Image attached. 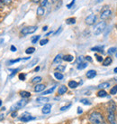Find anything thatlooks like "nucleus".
Here are the masks:
<instances>
[{
	"label": "nucleus",
	"mask_w": 117,
	"mask_h": 124,
	"mask_svg": "<svg viewBox=\"0 0 117 124\" xmlns=\"http://www.w3.org/2000/svg\"><path fill=\"white\" fill-rule=\"evenodd\" d=\"M20 95L23 97V98L25 99V98H29V97L31 96V93H29V92H24V91H23V92L20 93Z\"/></svg>",
	"instance_id": "nucleus-18"
},
{
	"label": "nucleus",
	"mask_w": 117,
	"mask_h": 124,
	"mask_svg": "<svg viewBox=\"0 0 117 124\" xmlns=\"http://www.w3.org/2000/svg\"><path fill=\"white\" fill-rule=\"evenodd\" d=\"M116 110V104L114 101H109V104H108V109H107V111L108 112H114Z\"/></svg>",
	"instance_id": "nucleus-7"
},
{
	"label": "nucleus",
	"mask_w": 117,
	"mask_h": 124,
	"mask_svg": "<svg viewBox=\"0 0 117 124\" xmlns=\"http://www.w3.org/2000/svg\"><path fill=\"white\" fill-rule=\"evenodd\" d=\"M55 88H56V86H53V87H52L51 89H49V90H47V91H45V92H43V93H42V95H46V94H50V93H52L53 92H54Z\"/></svg>",
	"instance_id": "nucleus-22"
},
{
	"label": "nucleus",
	"mask_w": 117,
	"mask_h": 124,
	"mask_svg": "<svg viewBox=\"0 0 117 124\" xmlns=\"http://www.w3.org/2000/svg\"><path fill=\"white\" fill-rule=\"evenodd\" d=\"M19 79H20L21 81H24V80H25V74L20 73V74H19Z\"/></svg>",
	"instance_id": "nucleus-40"
},
{
	"label": "nucleus",
	"mask_w": 117,
	"mask_h": 124,
	"mask_svg": "<svg viewBox=\"0 0 117 124\" xmlns=\"http://www.w3.org/2000/svg\"><path fill=\"white\" fill-rule=\"evenodd\" d=\"M106 27V23L105 22H100L95 26L94 28V35H98L100 34H102L104 32V30Z\"/></svg>",
	"instance_id": "nucleus-2"
},
{
	"label": "nucleus",
	"mask_w": 117,
	"mask_h": 124,
	"mask_svg": "<svg viewBox=\"0 0 117 124\" xmlns=\"http://www.w3.org/2000/svg\"><path fill=\"white\" fill-rule=\"evenodd\" d=\"M18 71H19V69H14V70H13V71H12V74H11V76H14V74H15V73H16V72H18Z\"/></svg>",
	"instance_id": "nucleus-46"
},
{
	"label": "nucleus",
	"mask_w": 117,
	"mask_h": 124,
	"mask_svg": "<svg viewBox=\"0 0 117 124\" xmlns=\"http://www.w3.org/2000/svg\"><path fill=\"white\" fill-rule=\"evenodd\" d=\"M54 76L57 80H62L63 79V74L61 72H54Z\"/></svg>",
	"instance_id": "nucleus-26"
},
{
	"label": "nucleus",
	"mask_w": 117,
	"mask_h": 124,
	"mask_svg": "<svg viewBox=\"0 0 117 124\" xmlns=\"http://www.w3.org/2000/svg\"><path fill=\"white\" fill-rule=\"evenodd\" d=\"M2 2H3V4H5V5H8V4L11 3V0H1Z\"/></svg>",
	"instance_id": "nucleus-44"
},
{
	"label": "nucleus",
	"mask_w": 117,
	"mask_h": 124,
	"mask_svg": "<svg viewBox=\"0 0 117 124\" xmlns=\"http://www.w3.org/2000/svg\"><path fill=\"white\" fill-rule=\"evenodd\" d=\"M39 39H40V35H35V36H33V37L32 38V44H36Z\"/></svg>",
	"instance_id": "nucleus-32"
},
{
	"label": "nucleus",
	"mask_w": 117,
	"mask_h": 124,
	"mask_svg": "<svg viewBox=\"0 0 117 124\" xmlns=\"http://www.w3.org/2000/svg\"><path fill=\"white\" fill-rule=\"evenodd\" d=\"M116 57H117V53H116Z\"/></svg>",
	"instance_id": "nucleus-61"
},
{
	"label": "nucleus",
	"mask_w": 117,
	"mask_h": 124,
	"mask_svg": "<svg viewBox=\"0 0 117 124\" xmlns=\"http://www.w3.org/2000/svg\"><path fill=\"white\" fill-rule=\"evenodd\" d=\"M39 70H40V67L38 66V67H36V68H35V72H38Z\"/></svg>",
	"instance_id": "nucleus-52"
},
{
	"label": "nucleus",
	"mask_w": 117,
	"mask_h": 124,
	"mask_svg": "<svg viewBox=\"0 0 117 124\" xmlns=\"http://www.w3.org/2000/svg\"><path fill=\"white\" fill-rule=\"evenodd\" d=\"M22 60H23V58H18V59H16V60H12V61H9L8 63H10V64H12V63H15V62H20V61H22Z\"/></svg>",
	"instance_id": "nucleus-35"
},
{
	"label": "nucleus",
	"mask_w": 117,
	"mask_h": 124,
	"mask_svg": "<svg viewBox=\"0 0 117 124\" xmlns=\"http://www.w3.org/2000/svg\"><path fill=\"white\" fill-rule=\"evenodd\" d=\"M67 91H68V88H67L65 85H62V86H60L58 88V93L59 95H61V94H64L65 93H67Z\"/></svg>",
	"instance_id": "nucleus-13"
},
{
	"label": "nucleus",
	"mask_w": 117,
	"mask_h": 124,
	"mask_svg": "<svg viewBox=\"0 0 117 124\" xmlns=\"http://www.w3.org/2000/svg\"><path fill=\"white\" fill-rule=\"evenodd\" d=\"M52 1H54V2H56V1H58V0H52Z\"/></svg>",
	"instance_id": "nucleus-60"
},
{
	"label": "nucleus",
	"mask_w": 117,
	"mask_h": 124,
	"mask_svg": "<svg viewBox=\"0 0 117 124\" xmlns=\"http://www.w3.org/2000/svg\"><path fill=\"white\" fill-rule=\"evenodd\" d=\"M35 51V48L34 47H29V48L26 49V51H25V53L26 54H32V53Z\"/></svg>",
	"instance_id": "nucleus-30"
},
{
	"label": "nucleus",
	"mask_w": 117,
	"mask_h": 124,
	"mask_svg": "<svg viewBox=\"0 0 117 124\" xmlns=\"http://www.w3.org/2000/svg\"><path fill=\"white\" fill-rule=\"evenodd\" d=\"M70 106H71V104H69V105H67V106L61 107V108H60V110H61V111H64V110H68L69 108H70Z\"/></svg>",
	"instance_id": "nucleus-38"
},
{
	"label": "nucleus",
	"mask_w": 117,
	"mask_h": 124,
	"mask_svg": "<svg viewBox=\"0 0 117 124\" xmlns=\"http://www.w3.org/2000/svg\"><path fill=\"white\" fill-rule=\"evenodd\" d=\"M114 80H115V81H117V77H115V78H114Z\"/></svg>",
	"instance_id": "nucleus-58"
},
{
	"label": "nucleus",
	"mask_w": 117,
	"mask_h": 124,
	"mask_svg": "<svg viewBox=\"0 0 117 124\" xmlns=\"http://www.w3.org/2000/svg\"><path fill=\"white\" fill-rule=\"evenodd\" d=\"M116 50H117V49L115 48V47H111V48L108 49L107 53H108L109 54H114V53H116Z\"/></svg>",
	"instance_id": "nucleus-29"
},
{
	"label": "nucleus",
	"mask_w": 117,
	"mask_h": 124,
	"mask_svg": "<svg viewBox=\"0 0 117 124\" xmlns=\"http://www.w3.org/2000/svg\"><path fill=\"white\" fill-rule=\"evenodd\" d=\"M1 104H2V101H0V105H1Z\"/></svg>",
	"instance_id": "nucleus-59"
},
{
	"label": "nucleus",
	"mask_w": 117,
	"mask_h": 124,
	"mask_svg": "<svg viewBox=\"0 0 117 124\" xmlns=\"http://www.w3.org/2000/svg\"><path fill=\"white\" fill-rule=\"evenodd\" d=\"M107 121H109L111 124H114V123H115V115H114V112H108Z\"/></svg>",
	"instance_id": "nucleus-9"
},
{
	"label": "nucleus",
	"mask_w": 117,
	"mask_h": 124,
	"mask_svg": "<svg viewBox=\"0 0 117 124\" xmlns=\"http://www.w3.org/2000/svg\"><path fill=\"white\" fill-rule=\"evenodd\" d=\"M47 3H48V0H42L41 1V7H44L46 5H47Z\"/></svg>",
	"instance_id": "nucleus-41"
},
{
	"label": "nucleus",
	"mask_w": 117,
	"mask_h": 124,
	"mask_svg": "<svg viewBox=\"0 0 117 124\" xmlns=\"http://www.w3.org/2000/svg\"><path fill=\"white\" fill-rule=\"evenodd\" d=\"M63 60L64 61H66V62H72L73 59H74V57H73L72 55L70 54H68V55H65V56H63Z\"/></svg>",
	"instance_id": "nucleus-17"
},
{
	"label": "nucleus",
	"mask_w": 117,
	"mask_h": 124,
	"mask_svg": "<svg viewBox=\"0 0 117 124\" xmlns=\"http://www.w3.org/2000/svg\"><path fill=\"white\" fill-rule=\"evenodd\" d=\"M75 1H76V0H72V2H71V3H70V4H69V5L67 6V7H68V8H71V7H72L73 5L75 4Z\"/></svg>",
	"instance_id": "nucleus-43"
},
{
	"label": "nucleus",
	"mask_w": 117,
	"mask_h": 124,
	"mask_svg": "<svg viewBox=\"0 0 117 124\" xmlns=\"http://www.w3.org/2000/svg\"><path fill=\"white\" fill-rule=\"evenodd\" d=\"M86 66H87V63L83 62H81V63H78V69L83 70V69H85V68H86Z\"/></svg>",
	"instance_id": "nucleus-21"
},
{
	"label": "nucleus",
	"mask_w": 117,
	"mask_h": 124,
	"mask_svg": "<svg viewBox=\"0 0 117 124\" xmlns=\"http://www.w3.org/2000/svg\"><path fill=\"white\" fill-rule=\"evenodd\" d=\"M35 118L34 117H32L31 114L28 113V112H24L23 115H22V117L20 118V120L22 121H24V122H28V121H32V120H34Z\"/></svg>",
	"instance_id": "nucleus-6"
},
{
	"label": "nucleus",
	"mask_w": 117,
	"mask_h": 124,
	"mask_svg": "<svg viewBox=\"0 0 117 124\" xmlns=\"http://www.w3.org/2000/svg\"><path fill=\"white\" fill-rule=\"evenodd\" d=\"M36 101H38L40 103H47L49 101V98H46V97H39V98H37Z\"/></svg>",
	"instance_id": "nucleus-15"
},
{
	"label": "nucleus",
	"mask_w": 117,
	"mask_h": 124,
	"mask_svg": "<svg viewBox=\"0 0 117 124\" xmlns=\"http://www.w3.org/2000/svg\"><path fill=\"white\" fill-rule=\"evenodd\" d=\"M83 61H84V57L80 56V57H78V60H77V62H78V63H81V62H83Z\"/></svg>",
	"instance_id": "nucleus-39"
},
{
	"label": "nucleus",
	"mask_w": 117,
	"mask_h": 124,
	"mask_svg": "<svg viewBox=\"0 0 117 124\" xmlns=\"http://www.w3.org/2000/svg\"><path fill=\"white\" fill-rule=\"evenodd\" d=\"M62 58H63V56H62L61 54H58L55 58H54L53 62H54V63H58V62H60V61L62 60Z\"/></svg>",
	"instance_id": "nucleus-19"
},
{
	"label": "nucleus",
	"mask_w": 117,
	"mask_h": 124,
	"mask_svg": "<svg viewBox=\"0 0 117 124\" xmlns=\"http://www.w3.org/2000/svg\"><path fill=\"white\" fill-rule=\"evenodd\" d=\"M47 29H48V26H44V27H43V29H42V30H43V31H46Z\"/></svg>",
	"instance_id": "nucleus-51"
},
{
	"label": "nucleus",
	"mask_w": 117,
	"mask_h": 124,
	"mask_svg": "<svg viewBox=\"0 0 117 124\" xmlns=\"http://www.w3.org/2000/svg\"><path fill=\"white\" fill-rule=\"evenodd\" d=\"M38 61H39L38 58H34V59H32V62H30L29 64H28V67H32V66L35 65V64H36V63L38 62Z\"/></svg>",
	"instance_id": "nucleus-27"
},
{
	"label": "nucleus",
	"mask_w": 117,
	"mask_h": 124,
	"mask_svg": "<svg viewBox=\"0 0 117 124\" xmlns=\"http://www.w3.org/2000/svg\"><path fill=\"white\" fill-rule=\"evenodd\" d=\"M80 102H82V103L85 104V105H90V104H91L90 101L86 100V99H82V100L80 101Z\"/></svg>",
	"instance_id": "nucleus-34"
},
{
	"label": "nucleus",
	"mask_w": 117,
	"mask_h": 124,
	"mask_svg": "<svg viewBox=\"0 0 117 124\" xmlns=\"http://www.w3.org/2000/svg\"><path fill=\"white\" fill-rule=\"evenodd\" d=\"M27 103H28V101L25 100V99L19 101L17 103H15L14 105L12 106V108H11V111H14V110H20V109H22V108H24Z\"/></svg>",
	"instance_id": "nucleus-3"
},
{
	"label": "nucleus",
	"mask_w": 117,
	"mask_h": 124,
	"mask_svg": "<svg viewBox=\"0 0 117 124\" xmlns=\"http://www.w3.org/2000/svg\"><path fill=\"white\" fill-rule=\"evenodd\" d=\"M114 72H115V73H117V67L116 68H114Z\"/></svg>",
	"instance_id": "nucleus-55"
},
{
	"label": "nucleus",
	"mask_w": 117,
	"mask_h": 124,
	"mask_svg": "<svg viewBox=\"0 0 117 124\" xmlns=\"http://www.w3.org/2000/svg\"><path fill=\"white\" fill-rule=\"evenodd\" d=\"M96 57H97V60L99 62H103V57H102V56H99V55H96Z\"/></svg>",
	"instance_id": "nucleus-42"
},
{
	"label": "nucleus",
	"mask_w": 117,
	"mask_h": 124,
	"mask_svg": "<svg viewBox=\"0 0 117 124\" xmlns=\"http://www.w3.org/2000/svg\"><path fill=\"white\" fill-rule=\"evenodd\" d=\"M107 87H109V83H103L98 85V88H99V89H105Z\"/></svg>",
	"instance_id": "nucleus-28"
},
{
	"label": "nucleus",
	"mask_w": 117,
	"mask_h": 124,
	"mask_svg": "<svg viewBox=\"0 0 117 124\" xmlns=\"http://www.w3.org/2000/svg\"><path fill=\"white\" fill-rule=\"evenodd\" d=\"M97 16L96 15H89L86 18V24L88 25H92L97 22Z\"/></svg>",
	"instance_id": "nucleus-5"
},
{
	"label": "nucleus",
	"mask_w": 117,
	"mask_h": 124,
	"mask_svg": "<svg viewBox=\"0 0 117 124\" xmlns=\"http://www.w3.org/2000/svg\"><path fill=\"white\" fill-rule=\"evenodd\" d=\"M44 89H45L44 84H38V85H36L34 87V92H36V93H41Z\"/></svg>",
	"instance_id": "nucleus-12"
},
{
	"label": "nucleus",
	"mask_w": 117,
	"mask_h": 124,
	"mask_svg": "<svg viewBox=\"0 0 117 124\" xmlns=\"http://www.w3.org/2000/svg\"><path fill=\"white\" fill-rule=\"evenodd\" d=\"M37 15L38 16H43L44 15V9H43V7H38L37 8Z\"/></svg>",
	"instance_id": "nucleus-25"
},
{
	"label": "nucleus",
	"mask_w": 117,
	"mask_h": 124,
	"mask_svg": "<svg viewBox=\"0 0 117 124\" xmlns=\"http://www.w3.org/2000/svg\"><path fill=\"white\" fill-rule=\"evenodd\" d=\"M66 23L68 24H73L76 23V18L74 17H71V18H68L67 20H66Z\"/></svg>",
	"instance_id": "nucleus-23"
},
{
	"label": "nucleus",
	"mask_w": 117,
	"mask_h": 124,
	"mask_svg": "<svg viewBox=\"0 0 117 124\" xmlns=\"http://www.w3.org/2000/svg\"><path fill=\"white\" fill-rule=\"evenodd\" d=\"M2 6H3V2L0 0V7H2Z\"/></svg>",
	"instance_id": "nucleus-54"
},
{
	"label": "nucleus",
	"mask_w": 117,
	"mask_h": 124,
	"mask_svg": "<svg viewBox=\"0 0 117 124\" xmlns=\"http://www.w3.org/2000/svg\"><path fill=\"white\" fill-rule=\"evenodd\" d=\"M61 31H62V27L60 26V27H59V28L58 29V30H57V32H55V35H58V34H59V33H60Z\"/></svg>",
	"instance_id": "nucleus-45"
},
{
	"label": "nucleus",
	"mask_w": 117,
	"mask_h": 124,
	"mask_svg": "<svg viewBox=\"0 0 117 124\" xmlns=\"http://www.w3.org/2000/svg\"><path fill=\"white\" fill-rule=\"evenodd\" d=\"M104 46H96L91 49V51H95V52H103Z\"/></svg>",
	"instance_id": "nucleus-24"
},
{
	"label": "nucleus",
	"mask_w": 117,
	"mask_h": 124,
	"mask_svg": "<svg viewBox=\"0 0 117 124\" xmlns=\"http://www.w3.org/2000/svg\"><path fill=\"white\" fill-rule=\"evenodd\" d=\"M103 0H97V2H102Z\"/></svg>",
	"instance_id": "nucleus-57"
},
{
	"label": "nucleus",
	"mask_w": 117,
	"mask_h": 124,
	"mask_svg": "<svg viewBox=\"0 0 117 124\" xmlns=\"http://www.w3.org/2000/svg\"><path fill=\"white\" fill-rule=\"evenodd\" d=\"M41 81V76H36V77H34V78L32 79V82L33 83H40Z\"/></svg>",
	"instance_id": "nucleus-31"
},
{
	"label": "nucleus",
	"mask_w": 117,
	"mask_h": 124,
	"mask_svg": "<svg viewBox=\"0 0 117 124\" xmlns=\"http://www.w3.org/2000/svg\"><path fill=\"white\" fill-rule=\"evenodd\" d=\"M65 68H66L65 65H59L57 67V70H58V71H60V72H63V71L65 70Z\"/></svg>",
	"instance_id": "nucleus-37"
},
{
	"label": "nucleus",
	"mask_w": 117,
	"mask_h": 124,
	"mask_svg": "<svg viewBox=\"0 0 117 124\" xmlns=\"http://www.w3.org/2000/svg\"><path fill=\"white\" fill-rule=\"evenodd\" d=\"M52 32H49L48 34H47V35H46V36H48V35H51V34H52Z\"/></svg>",
	"instance_id": "nucleus-56"
},
{
	"label": "nucleus",
	"mask_w": 117,
	"mask_h": 124,
	"mask_svg": "<svg viewBox=\"0 0 117 124\" xmlns=\"http://www.w3.org/2000/svg\"><path fill=\"white\" fill-rule=\"evenodd\" d=\"M78 114L82 113V109H81L80 107H78Z\"/></svg>",
	"instance_id": "nucleus-47"
},
{
	"label": "nucleus",
	"mask_w": 117,
	"mask_h": 124,
	"mask_svg": "<svg viewBox=\"0 0 117 124\" xmlns=\"http://www.w3.org/2000/svg\"><path fill=\"white\" fill-rule=\"evenodd\" d=\"M11 51H12V52H15V51H16V48L14 47V45H12V46H11Z\"/></svg>",
	"instance_id": "nucleus-48"
},
{
	"label": "nucleus",
	"mask_w": 117,
	"mask_h": 124,
	"mask_svg": "<svg viewBox=\"0 0 117 124\" xmlns=\"http://www.w3.org/2000/svg\"><path fill=\"white\" fill-rule=\"evenodd\" d=\"M112 62H113V59L111 58V57H106V58L103 61V65L104 66L110 65L111 63H112Z\"/></svg>",
	"instance_id": "nucleus-14"
},
{
	"label": "nucleus",
	"mask_w": 117,
	"mask_h": 124,
	"mask_svg": "<svg viewBox=\"0 0 117 124\" xmlns=\"http://www.w3.org/2000/svg\"><path fill=\"white\" fill-rule=\"evenodd\" d=\"M96 75H97V72L95 70H90V71L86 72V77L89 78V79H92L94 77H96Z\"/></svg>",
	"instance_id": "nucleus-11"
},
{
	"label": "nucleus",
	"mask_w": 117,
	"mask_h": 124,
	"mask_svg": "<svg viewBox=\"0 0 117 124\" xmlns=\"http://www.w3.org/2000/svg\"><path fill=\"white\" fill-rule=\"evenodd\" d=\"M51 109H52V105L49 103H46L44 105V107L42 108V110H41V111H42V113L44 114H48L51 112Z\"/></svg>",
	"instance_id": "nucleus-10"
},
{
	"label": "nucleus",
	"mask_w": 117,
	"mask_h": 124,
	"mask_svg": "<svg viewBox=\"0 0 117 124\" xmlns=\"http://www.w3.org/2000/svg\"><path fill=\"white\" fill-rule=\"evenodd\" d=\"M16 115H17V112H16V111H14V112H13V113H12V117H16Z\"/></svg>",
	"instance_id": "nucleus-50"
},
{
	"label": "nucleus",
	"mask_w": 117,
	"mask_h": 124,
	"mask_svg": "<svg viewBox=\"0 0 117 124\" xmlns=\"http://www.w3.org/2000/svg\"><path fill=\"white\" fill-rule=\"evenodd\" d=\"M78 85V83H77V82H75V81H70V82H69V87H70L71 89L77 88Z\"/></svg>",
	"instance_id": "nucleus-16"
},
{
	"label": "nucleus",
	"mask_w": 117,
	"mask_h": 124,
	"mask_svg": "<svg viewBox=\"0 0 117 124\" xmlns=\"http://www.w3.org/2000/svg\"><path fill=\"white\" fill-rule=\"evenodd\" d=\"M36 30H37V26H27V27L23 28L21 33L23 35H30V34L34 33Z\"/></svg>",
	"instance_id": "nucleus-4"
},
{
	"label": "nucleus",
	"mask_w": 117,
	"mask_h": 124,
	"mask_svg": "<svg viewBox=\"0 0 117 124\" xmlns=\"http://www.w3.org/2000/svg\"><path fill=\"white\" fill-rule=\"evenodd\" d=\"M110 93L112 95H114V94H116L117 93V86H114L112 89L110 90Z\"/></svg>",
	"instance_id": "nucleus-33"
},
{
	"label": "nucleus",
	"mask_w": 117,
	"mask_h": 124,
	"mask_svg": "<svg viewBox=\"0 0 117 124\" xmlns=\"http://www.w3.org/2000/svg\"><path fill=\"white\" fill-rule=\"evenodd\" d=\"M40 0H32V2H34V3H38Z\"/></svg>",
	"instance_id": "nucleus-53"
},
{
	"label": "nucleus",
	"mask_w": 117,
	"mask_h": 124,
	"mask_svg": "<svg viewBox=\"0 0 117 124\" xmlns=\"http://www.w3.org/2000/svg\"><path fill=\"white\" fill-rule=\"evenodd\" d=\"M85 59L87 60V61H89V62H92V58L90 56H86V57H85Z\"/></svg>",
	"instance_id": "nucleus-49"
},
{
	"label": "nucleus",
	"mask_w": 117,
	"mask_h": 124,
	"mask_svg": "<svg viewBox=\"0 0 117 124\" xmlns=\"http://www.w3.org/2000/svg\"><path fill=\"white\" fill-rule=\"evenodd\" d=\"M112 15V12H111V10H109V9H106V10L103 11L102 13H101V16H100V18L101 19H106V18L110 17V16Z\"/></svg>",
	"instance_id": "nucleus-8"
},
{
	"label": "nucleus",
	"mask_w": 117,
	"mask_h": 124,
	"mask_svg": "<svg viewBox=\"0 0 117 124\" xmlns=\"http://www.w3.org/2000/svg\"><path fill=\"white\" fill-rule=\"evenodd\" d=\"M49 42L48 39H42V40H41V42H40V45H45L47 43Z\"/></svg>",
	"instance_id": "nucleus-36"
},
{
	"label": "nucleus",
	"mask_w": 117,
	"mask_h": 124,
	"mask_svg": "<svg viewBox=\"0 0 117 124\" xmlns=\"http://www.w3.org/2000/svg\"><path fill=\"white\" fill-rule=\"evenodd\" d=\"M89 121L92 124H104V120L102 114L95 111L89 116Z\"/></svg>",
	"instance_id": "nucleus-1"
},
{
	"label": "nucleus",
	"mask_w": 117,
	"mask_h": 124,
	"mask_svg": "<svg viewBox=\"0 0 117 124\" xmlns=\"http://www.w3.org/2000/svg\"><path fill=\"white\" fill-rule=\"evenodd\" d=\"M97 96L101 97V98H103V97H106L107 93L105 92V91H104V90H101V91H99V92L97 93Z\"/></svg>",
	"instance_id": "nucleus-20"
}]
</instances>
